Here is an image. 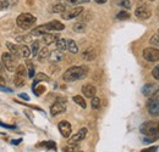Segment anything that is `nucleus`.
I'll use <instances>...</instances> for the list:
<instances>
[{
	"instance_id": "20e7f679",
	"label": "nucleus",
	"mask_w": 159,
	"mask_h": 152,
	"mask_svg": "<svg viewBox=\"0 0 159 152\" xmlns=\"http://www.w3.org/2000/svg\"><path fill=\"white\" fill-rule=\"evenodd\" d=\"M66 111V99L59 97L50 107V113L52 116H58V114L64 113Z\"/></svg>"
},
{
	"instance_id": "c85d7f7f",
	"label": "nucleus",
	"mask_w": 159,
	"mask_h": 152,
	"mask_svg": "<svg viewBox=\"0 0 159 152\" xmlns=\"http://www.w3.org/2000/svg\"><path fill=\"white\" fill-rule=\"evenodd\" d=\"M74 101H75L79 106H81L82 108H86V107H87V103H86V101H84V99H83L82 96H80V95L74 96Z\"/></svg>"
},
{
	"instance_id": "473e14b6",
	"label": "nucleus",
	"mask_w": 159,
	"mask_h": 152,
	"mask_svg": "<svg viewBox=\"0 0 159 152\" xmlns=\"http://www.w3.org/2000/svg\"><path fill=\"white\" fill-rule=\"evenodd\" d=\"M116 19H130V14L127 12V11H120L119 14L116 15Z\"/></svg>"
},
{
	"instance_id": "5701e85b",
	"label": "nucleus",
	"mask_w": 159,
	"mask_h": 152,
	"mask_svg": "<svg viewBox=\"0 0 159 152\" xmlns=\"http://www.w3.org/2000/svg\"><path fill=\"white\" fill-rule=\"evenodd\" d=\"M19 50H20V56H22L23 58H28V57L31 56V49L27 46V45H21L20 48H19Z\"/></svg>"
},
{
	"instance_id": "6e6552de",
	"label": "nucleus",
	"mask_w": 159,
	"mask_h": 152,
	"mask_svg": "<svg viewBox=\"0 0 159 152\" xmlns=\"http://www.w3.org/2000/svg\"><path fill=\"white\" fill-rule=\"evenodd\" d=\"M147 110L151 116L156 117V116H159V94L156 95L147 105Z\"/></svg>"
},
{
	"instance_id": "7ed1b4c3",
	"label": "nucleus",
	"mask_w": 159,
	"mask_h": 152,
	"mask_svg": "<svg viewBox=\"0 0 159 152\" xmlns=\"http://www.w3.org/2000/svg\"><path fill=\"white\" fill-rule=\"evenodd\" d=\"M36 21H37L36 16H33L32 14L25 12V14H21L20 16L16 19V23L21 29H28L36 23Z\"/></svg>"
},
{
	"instance_id": "ddd939ff",
	"label": "nucleus",
	"mask_w": 159,
	"mask_h": 152,
	"mask_svg": "<svg viewBox=\"0 0 159 152\" xmlns=\"http://www.w3.org/2000/svg\"><path fill=\"white\" fill-rule=\"evenodd\" d=\"M82 94L86 96V97L93 99V97L96 96V94H97V89H96V87L92 85V84H84V85L82 87Z\"/></svg>"
},
{
	"instance_id": "bb28decb",
	"label": "nucleus",
	"mask_w": 159,
	"mask_h": 152,
	"mask_svg": "<svg viewBox=\"0 0 159 152\" xmlns=\"http://www.w3.org/2000/svg\"><path fill=\"white\" fill-rule=\"evenodd\" d=\"M52 11H53L54 14H61V15H62V14L66 11V6H65V4L59 2V4H57V5H54V6H53Z\"/></svg>"
},
{
	"instance_id": "b1692460",
	"label": "nucleus",
	"mask_w": 159,
	"mask_h": 152,
	"mask_svg": "<svg viewBox=\"0 0 159 152\" xmlns=\"http://www.w3.org/2000/svg\"><path fill=\"white\" fill-rule=\"evenodd\" d=\"M86 28H87V26H86L84 22H76V23L72 26V29H74L76 33H82V32H84Z\"/></svg>"
},
{
	"instance_id": "49530a36",
	"label": "nucleus",
	"mask_w": 159,
	"mask_h": 152,
	"mask_svg": "<svg viewBox=\"0 0 159 152\" xmlns=\"http://www.w3.org/2000/svg\"><path fill=\"white\" fill-rule=\"evenodd\" d=\"M0 127H4V128H7V129H14V128H15L14 125H7V124H4V123H1V122H0Z\"/></svg>"
},
{
	"instance_id": "c9c22d12",
	"label": "nucleus",
	"mask_w": 159,
	"mask_h": 152,
	"mask_svg": "<svg viewBox=\"0 0 159 152\" xmlns=\"http://www.w3.org/2000/svg\"><path fill=\"white\" fill-rule=\"evenodd\" d=\"M27 67H28V73H27V74H28V77H30V78H33V77L36 76V73H34V67H33V65H32L31 62H28V63H27Z\"/></svg>"
},
{
	"instance_id": "c756f323",
	"label": "nucleus",
	"mask_w": 159,
	"mask_h": 152,
	"mask_svg": "<svg viewBox=\"0 0 159 152\" xmlns=\"http://www.w3.org/2000/svg\"><path fill=\"white\" fill-rule=\"evenodd\" d=\"M16 71V76H19V77H26V74H27V72H26V68H25V66L23 65H19L17 66V68L15 70Z\"/></svg>"
},
{
	"instance_id": "a878e982",
	"label": "nucleus",
	"mask_w": 159,
	"mask_h": 152,
	"mask_svg": "<svg viewBox=\"0 0 159 152\" xmlns=\"http://www.w3.org/2000/svg\"><path fill=\"white\" fill-rule=\"evenodd\" d=\"M31 55L32 56H37L38 53H39V40H34L32 44H31Z\"/></svg>"
},
{
	"instance_id": "412c9836",
	"label": "nucleus",
	"mask_w": 159,
	"mask_h": 152,
	"mask_svg": "<svg viewBox=\"0 0 159 152\" xmlns=\"http://www.w3.org/2000/svg\"><path fill=\"white\" fill-rule=\"evenodd\" d=\"M67 50L71 54H77L79 53V46H77V44H76L75 40H72V39H69L67 40Z\"/></svg>"
},
{
	"instance_id": "09e8293b",
	"label": "nucleus",
	"mask_w": 159,
	"mask_h": 152,
	"mask_svg": "<svg viewBox=\"0 0 159 152\" xmlns=\"http://www.w3.org/2000/svg\"><path fill=\"white\" fill-rule=\"evenodd\" d=\"M21 141H22V139H17V140H12V141H11V144H12V145H19V144H20Z\"/></svg>"
},
{
	"instance_id": "2f4dec72",
	"label": "nucleus",
	"mask_w": 159,
	"mask_h": 152,
	"mask_svg": "<svg viewBox=\"0 0 159 152\" xmlns=\"http://www.w3.org/2000/svg\"><path fill=\"white\" fill-rule=\"evenodd\" d=\"M91 105H92V108H93V110H98L100 107V99L97 97V96H94V97L92 99Z\"/></svg>"
},
{
	"instance_id": "8fccbe9b",
	"label": "nucleus",
	"mask_w": 159,
	"mask_h": 152,
	"mask_svg": "<svg viewBox=\"0 0 159 152\" xmlns=\"http://www.w3.org/2000/svg\"><path fill=\"white\" fill-rule=\"evenodd\" d=\"M97 4H104V2H107L108 0H94Z\"/></svg>"
},
{
	"instance_id": "de8ad7c7",
	"label": "nucleus",
	"mask_w": 159,
	"mask_h": 152,
	"mask_svg": "<svg viewBox=\"0 0 159 152\" xmlns=\"http://www.w3.org/2000/svg\"><path fill=\"white\" fill-rule=\"evenodd\" d=\"M5 83H6V80H5L4 76L0 74V85H5Z\"/></svg>"
},
{
	"instance_id": "c03bdc74",
	"label": "nucleus",
	"mask_w": 159,
	"mask_h": 152,
	"mask_svg": "<svg viewBox=\"0 0 159 152\" xmlns=\"http://www.w3.org/2000/svg\"><path fill=\"white\" fill-rule=\"evenodd\" d=\"M45 146H47V149H55V144L53 141H47Z\"/></svg>"
},
{
	"instance_id": "72a5a7b5",
	"label": "nucleus",
	"mask_w": 159,
	"mask_h": 152,
	"mask_svg": "<svg viewBox=\"0 0 159 152\" xmlns=\"http://www.w3.org/2000/svg\"><path fill=\"white\" fill-rule=\"evenodd\" d=\"M11 2H14V1H10V0H0V11L7 9L11 5Z\"/></svg>"
},
{
	"instance_id": "3c124183",
	"label": "nucleus",
	"mask_w": 159,
	"mask_h": 152,
	"mask_svg": "<svg viewBox=\"0 0 159 152\" xmlns=\"http://www.w3.org/2000/svg\"><path fill=\"white\" fill-rule=\"evenodd\" d=\"M2 71H4V65H2V62L0 61V73H1Z\"/></svg>"
},
{
	"instance_id": "6ab92c4d",
	"label": "nucleus",
	"mask_w": 159,
	"mask_h": 152,
	"mask_svg": "<svg viewBox=\"0 0 159 152\" xmlns=\"http://www.w3.org/2000/svg\"><path fill=\"white\" fill-rule=\"evenodd\" d=\"M48 82L49 80V77L47 76V74H44V73H38L37 76L34 77V82H33V84H32V90H34L36 89V87L38 85V83L39 82Z\"/></svg>"
},
{
	"instance_id": "4be33fe9",
	"label": "nucleus",
	"mask_w": 159,
	"mask_h": 152,
	"mask_svg": "<svg viewBox=\"0 0 159 152\" xmlns=\"http://www.w3.org/2000/svg\"><path fill=\"white\" fill-rule=\"evenodd\" d=\"M6 46H7V49H9V51H10V54L11 55H14V56L19 57L20 56V50H19V48L16 46V45H14L12 43H6Z\"/></svg>"
},
{
	"instance_id": "a211bd4d",
	"label": "nucleus",
	"mask_w": 159,
	"mask_h": 152,
	"mask_svg": "<svg viewBox=\"0 0 159 152\" xmlns=\"http://www.w3.org/2000/svg\"><path fill=\"white\" fill-rule=\"evenodd\" d=\"M49 56H50V51H49V49L45 46V48H43V49L39 50V53H38V55H37V58H38L39 62H44L47 58H49Z\"/></svg>"
},
{
	"instance_id": "423d86ee",
	"label": "nucleus",
	"mask_w": 159,
	"mask_h": 152,
	"mask_svg": "<svg viewBox=\"0 0 159 152\" xmlns=\"http://www.w3.org/2000/svg\"><path fill=\"white\" fill-rule=\"evenodd\" d=\"M143 57L148 62H157L159 61V49L157 48H147L143 50Z\"/></svg>"
},
{
	"instance_id": "37998d69",
	"label": "nucleus",
	"mask_w": 159,
	"mask_h": 152,
	"mask_svg": "<svg viewBox=\"0 0 159 152\" xmlns=\"http://www.w3.org/2000/svg\"><path fill=\"white\" fill-rule=\"evenodd\" d=\"M31 37H32L31 34H30L28 37H17L16 40H17V41H27V40H30V39H31Z\"/></svg>"
},
{
	"instance_id": "a19ab883",
	"label": "nucleus",
	"mask_w": 159,
	"mask_h": 152,
	"mask_svg": "<svg viewBox=\"0 0 159 152\" xmlns=\"http://www.w3.org/2000/svg\"><path fill=\"white\" fill-rule=\"evenodd\" d=\"M45 91V88L44 87H39V88H36L34 89V93H36V95L37 96H39L42 93H44Z\"/></svg>"
},
{
	"instance_id": "79ce46f5",
	"label": "nucleus",
	"mask_w": 159,
	"mask_h": 152,
	"mask_svg": "<svg viewBox=\"0 0 159 152\" xmlns=\"http://www.w3.org/2000/svg\"><path fill=\"white\" fill-rule=\"evenodd\" d=\"M0 91H4V93H12V89L6 88L5 85H4V87H2V85H0Z\"/></svg>"
},
{
	"instance_id": "7c9ffc66",
	"label": "nucleus",
	"mask_w": 159,
	"mask_h": 152,
	"mask_svg": "<svg viewBox=\"0 0 159 152\" xmlns=\"http://www.w3.org/2000/svg\"><path fill=\"white\" fill-rule=\"evenodd\" d=\"M14 82H15V85H16L17 88L23 87V85H25V83H26L25 78H23V77H19V76H15V78H14Z\"/></svg>"
},
{
	"instance_id": "f03ea898",
	"label": "nucleus",
	"mask_w": 159,
	"mask_h": 152,
	"mask_svg": "<svg viewBox=\"0 0 159 152\" xmlns=\"http://www.w3.org/2000/svg\"><path fill=\"white\" fill-rule=\"evenodd\" d=\"M88 73V68L86 66H74L66 70V72L62 74V79L65 82H75L83 79Z\"/></svg>"
},
{
	"instance_id": "5fc2aeb1",
	"label": "nucleus",
	"mask_w": 159,
	"mask_h": 152,
	"mask_svg": "<svg viewBox=\"0 0 159 152\" xmlns=\"http://www.w3.org/2000/svg\"><path fill=\"white\" fill-rule=\"evenodd\" d=\"M158 34H159V29H158Z\"/></svg>"
},
{
	"instance_id": "aec40b11",
	"label": "nucleus",
	"mask_w": 159,
	"mask_h": 152,
	"mask_svg": "<svg viewBox=\"0 0 159 152\" xmlns=\"http://www.w3.org/2000/svg\"><path fill=\"white\" fill-rule=\"evenodd\" d=\"M45 33H48V29H47L45 24H43V26H39V27H37V28L32 29V32H31V36H34V37H39V36H44Z\"/></svg>"
},
{
	"instance_id": "a18cd8bd",
	"label": "nucleus",
	"mask_w": 159,
	"mask_h": 152,
	"mask_svg": "<svg viewBox=\"0 0 159 152\" xmlns=\"http://www.w3.org/2000/svg\"><path fill=\"white\" fill-rule=\"evenodd\" d=\"M19 97L22 99V100H25V101H30V96L26 95L25 93H22V94H19Z\"/></svg>"
},
{
	"instance_id": "9d476101",
	"label": "nucleus",
	"mask_w": 159,
	"mask_h": 152,
	"mask_svg": "<svg viewBox=\"0 0 159 152\" xmlns=\"http://www.w3.org/2000/svg\"><path fill=\"white\" fill-rule=\"evenodd\" d=\"M59 128L60 134L64 136V137H70L71 136V133H72V127L71 124L67 122V120H61L58 125Z\"/></svg>"
},
{
	"instance_id": "1a4fd4ad",
	"label": "nucleus",
	"mask_w": 159,
	"mask_h": 152,
	"mask_svg": "<svg viewBox=\"0 0 159 152\" xmlns=\"http://www.w3.org/2000/svg\"><path fill=\"white\" fill-rule=\"evenodd\" d=\"M82 12H83V7L82 6H76V7L71 9V10H66L61 15V17L64 19H75V17H77V16H80Z\"/></svg>"
},
{
	"instance_id": "39448f33",
	"label": "nucleus",
	"mask_w": 159,
	"mask_h": 152,
	"mask_svg": "<svg viewBox=\"0 0 159 152\" xmlns=\"http://www.w3.org/2000/svg\"><path fill=\"white\" fill-rule=\"evenodd\" d=\"M135 16L139 19H148L152 16V11L146 4H139L135 10Z\"/></svg>"
},
{
	"instance_id": "9b49d317",
	"label": "nucleus",
	"mask_w": 159,
	"mask_h": 152,
	"mask_svg": "<svg viewBox=\"0 0 159 152\" xmlns=\"http://www.w3.org/2000/svg\"><path fill=\"white\" fill-rule=\"evenodd\" d=\"M87 133H88L87 128H82V129H80L79 132L75 134V135H72V137L69 140V144H77V142H80V141H82V140L87 136Z\"/></svg>"
},
{
	"instance_id": "864d4df0",
	"label": "nucleus",
	"mask_w": 159,
	"mask_h": 152,
	"mask_svg": "<svg viewBox=\"0 0 159 152\" xmlns=\"http://www.w3.org/2000/svg\"><path fill=\"white\" fill-rule=\"evenodd\" d=\"M149 1H156V0H149Z\"/></svg>"
},
{
	"instance_id": "ea45409f",
	"label": "nucleus",
	"mask_w": 159,
	"mask_h": 152,
	"mask_svg": "<svg viewBox=\"0 0 159 152\" xmlns=\"http://www.w3.org/2000/svg\"><path fill=\"white\" fill-rule=\"evenodd\" d=\"M157 150H158V146H151V147L143 149L141 152H157Z\"/></svg>"
},
{
	"instance_id": "4c0bfd02",
	"label": "nucleus",
	"mask_w": 159,
	"mask_h": 152,
	"mask_svg": "<svg viewBox=\"0 0 159 152\" xmlns=\"http://www.w3.org/2000/svg\"><path fill=\"white\" fill-rule=\"evenodd\" d=\"M67 4L70 5H80V4H84V2H88L89 0H65Z\"/></svg>"
},
{
	"instance_id": "dca6fc26",
	"label": "nucleus",
	"mask_w": 159,
	"mask_h": 152,
	"mask_svg": "<svg viewBox=\"0 0 159 152\" xmlns=\"http://www.w3.org/2000/svg\"><path fill=\"white\" fill-rule=\"evenodd\" d=\"M45 27H47L48 32H49V31H62V29L65 28V26H64L60 21H52V22L47 23Z\"/></svg>"
},
{
	"instance_id": "2eb2a0df",
	"label": "nucleus",
	"mask_w": 159,
	"mask_h": 152,
	"mask_svg": "<svg viewBox=\"0 0 159 152\" xmlns=\"http://www.w3.org/2000/svg\"><path fill=\"white\" fill-rule=\"evenodd\" d=\"M43 37V43L45 45H50L53 43H57L59 39V34H54V33H45Z\"/></svg>"
},
{
	"instance_id": "f704fd0d",
	"label": "nucleus",
	"mask_w": 159,
	"mask_h": 152,
	"mask_svg": "<svg viewBox=\"0 0 159 152\" xmlns=\"http://www.w3.org/2000/svg\"><path fill=\"white\" fill-rule=\"evenodd\" d=\"M149 43H151V45H154V46H159V34H158V33L151 37V39H149Z\"/></svg>"
},
{
	"instance_id": "603ef678",
	"label": "nucleus",
	"mask_w": 159,
	"mask_h": 152,
	"mask_svg": "<svg viewBox=\"0 0 159 152\" xmlns=\"http://www.w3.org/2000/svg\"><path fill=\"white\" fill-rule=\"evenodd\" d=\"M77 152H83V151H81V150H79V151H77Z\"/></svg>"
},
{
	"instance_id": "f8f14e48",
	"label": "nucleus",
	"mask_w": 159,
	"mask_h": 152,
	"mask_svg": "<svg viewBox=\"0 0 159 152\" xmlns=\"http://www.w3.org/2000/svg\"><path fill=\"white\" fill-rule=\"evenodd\" d=\"M158 90H159L158 85H156V84H146L142 88V94L144 96H153L157 94Z\"/></svg>"
},
{
	"instance_id": "f3484780",
	"label": "nucleus",
	"mask_w": 159,
	"mask_h": 152,
	"mask_svg": "<svg viewBox=\"0 0 159 152\" xmlns=\"http://www.w3.org/2000/svg\"><path fill=\"white\" fill-rule=\"evenodd\" d=\"M49 60H50V62H53V63H55V62L58 63L61 60H64V53L57 49V50H54L53 53H50Z\"/></svg>"
},
{
	"instance_id": "4468645a",
	"label": "nucleus",
	"mask_w": 159,
	"mask_h": 152,
	"mask_svg": "<svg viewBox=\"0 0 159 152\" xmlns=\"http://www.w3.org/2000/svg\"><path fill=\"white\" fill-rule=\"evenodd\" d=\"M97 57V53H96V49L94 48H88V49H86L83 53H82V58L83 60H86V61H92V60H94Z\"/></svg>"
},
{
	"instance_id": "cd10ccee",
	"label": "nucleus",
	"mask_w": 159,
	"mask_h": 152,
	"mask_svg": "<svg viewBox=\"0 0 159 152\" xmlns=\"http://www.w3.org/2000/svg\"><path fill=\"white\" fill-rule=\"evenodd\" d=\"M79 150H80L79 144H67L64 147V151L65 152H77Z\"/></svg>"
},
{
	"instance_id": "e433bc0d",
	"label": "nucleus",
	"mask_w": 159,
	"mask_h": 152,
	"mask_svg": "<svg viewBox=\"0 0 159 152\" xmlns=\"http://www.w3.org/2000/svg\"><path fill=\"white\" fill-rule=\"evenodd\" d=\"M118 4H119L120 6L125 7V9H131V2H130V0H120V1H118Z\"/></svg>"
},
{
	"instance_id": "393cba45",
	"label": "nucleus",
	"mask_w": 159,
	"mask_h": 152,
	"mask_svg": "<svg viewBox=\"0 0 159 152\" xmlns=\"http://www.w3.org/2000/svg\"><path fill=\"white\" fill-rule=\"evenodd\" d=\"M55 45H57V49H58V50L64 51V50L67 49V40L64 38H59L58 39V41L55 43Z\"/></svg>"
},
{
	"instance_id": "0eeeda50",
	"label": "nucleus",
	"mask_w": 159,
	"mask_h": 152,
	"mask_svg": "<svg viewBox=\"0 0 159 152\" xmlns=\"http://www.w3.org/2000/svg\"><path fill=\"white\" fill-rule=\"evenodd\" d=\"M1 62H2L4 67L9 72H14L15 71V61H14V57L10 53H4L1 55Z\"/></svg>"
},
{
	"instance_id": "58836bf2",
	"label": "nucleus",
	"mask_w": 159,
	"mask_h": 152,
	"mask_svg": "<svg viewBox=\"0 0 159 152\" xmlns=\"http://www.w3.org/2000/svg\"><path fill=\"white\" fill-rule=\"evenodd\" d=\"M152 76H153L154 79L159 80V65H157V66L153 68V71H152Z\"/></svg>"
},
{
	"instance_id": "f257e3e1",
	"label": "nucleus",
	"mask_w": 159,
	"mask_h": 152,
	"mask_svg": "<svg viewBox=\"0 0 159 152\" xmlns=\"http://www.w3.org/2000/svg\"><path fill=\"white\" fill-rule=\"evenodd\" d=\"M139 132L146 136L143 142H146V144L153 142L154 140H157L159 137V122L148 120V122L142 123L139 127Z\"/></svg>"
}]
</instances>
